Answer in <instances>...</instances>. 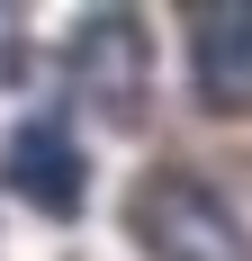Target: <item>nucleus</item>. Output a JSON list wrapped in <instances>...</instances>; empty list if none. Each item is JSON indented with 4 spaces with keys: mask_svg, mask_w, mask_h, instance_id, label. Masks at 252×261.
<instances>
[{
    "mask_svg": "<svg viewBox=\"0 0 252 261\" xmlns=\"http://www.w3.org/2000/svg\"><path fill=\"white\" fill-rule=\"evenodd\" d=\"M189 81H198V99L225 108V117L252 108V0L189 9Z\"/></svg>",
    "mask_w": 252,
    "mask_h": 261,
    "instance_id": "obj_4",
    "label": "nucleus"
},
{
    "mask_svg": "<svg viewBox=\"0 0 252 261\" xmlns=\"http://www.w3.org/2000/svg\"><path fill=\"white\" fill-rule=\"evenodd\" d=\"M18 63V9H0V72Z\"/></svg>",
    "mask_w": 252,
    "mask_h": 261,
    "instance_id": "obj_5",
    "label": "nucleus"
},
{
    "mask_svg": "<svg viewBox=\"0 0 252 261\" xmlns=\"http://www.w3.org/2000/svg\"><path fill=\"white\" fill-rule=\"evenodd\" d=\"M63 72H72V99L90 108V117L135 126L144 99H153V45H144V27H135V9H90V18L72 27Z\"/></svg>",
    "mask_w": 252,
    "mask_h": 261,
    "instance_id": "obj_2",
    "label": "nucleus"
},
{
    "mask_svg": "<svg viewBox=\"0 0 252 261\" xmlns=\"http://www.w3.org/2000/svg\"><path fill=\"white\" fill-rule=\"evenodd\" d=\"M0 180L36 216H81V198H90V171H81V144L63 117H27L9 135V153H0Z\"/></svg>",
    "mask_w": 252,
    "mask_h": 261,
    "instance_id": "obj_3",
    "label": "nucleus"
},
{
    "mask_svg": "<svg viewBox=\"0 0 252 261\" xmlns=\"http://www.w3.org/2000/svg\"><path fill=\"white\" fill-rule=\"evenodd\" d=\"M126 225L144 243V261H252L243 216L198 180V171H144L126 198Z\"/></svg>",
    "mask_w": 252,
    "mask_h": 261,
    "instance_id": "obj_1",
    "label": "nucleus"
}]
</instances>
